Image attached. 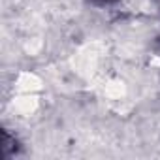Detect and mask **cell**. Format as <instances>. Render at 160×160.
<instances>
[{
    "label": "cell",
    "mask_w": 160,
    "mask_h": 160,
    "mask_svg": "<svg viewBox=\"0 0 160 160\" xmlns=\"http://www.w3.org/2000/svg\"><path fill=\"white\" fill-rule=\"evenodd\" d=\"M94 4H100V6H108V4H115L117 0H92Z\"/></svg>",
    "instance_id": "cell-1"
}]
</instances>
